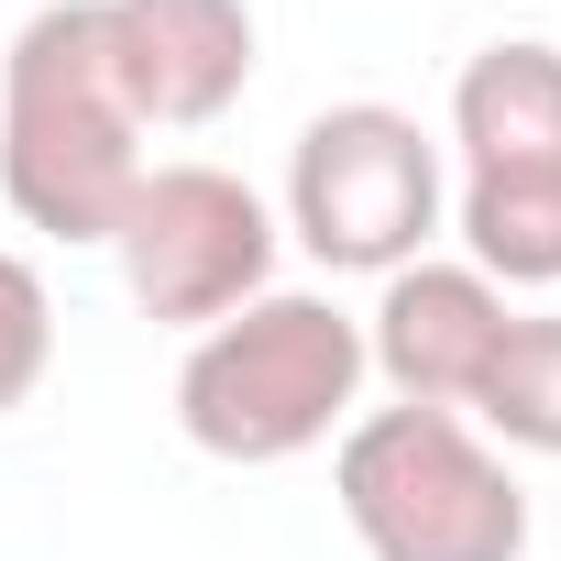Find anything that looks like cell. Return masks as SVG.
<instances>
[{"instance_id": "obj_1", "label": "cell", "mask_w": 561, "mask_h": 561, "mask_svg": "<svg viewBox=\"0 0 561 561\" xmlns=\"http://www.w3.org/2000/svg\"><path fill=\"white\" fill-rule=\"evenodd\" d=\"M144 165L154 154L122 100L100 0H45L0 56V198H12V220L45 242H111Z\"/></svg>"}, {"instance_id": "obj_2", "label": "cell", "mask_w": 561, "mask_h": 561, "mask_svg": "<svg viewBox=\"0 0 561 561\" xmlns=\"http://www.w3.org/2000/svg\"><path fill=\"white\" fill-rule=\"evenodd\" d=\"M364 320L320 287H264L253 309L209 320L176 364V430L209 462H298L364 419Z\"/></svg>"}, {"instance_id": "obj_3", "label": "cell", "mask_w": 561, "mask_h": 561, "mask_svg": "<svg viewBox=\"0 0 561 561\" xmlns=\"http://www.w3.org/2000/svg\"><path fill=\"white\" fill-rule=\"evenodd\" d=\"M331 495L364 561H528V484L462 408H364Z\"/></svg>"}, {"instance_id": "obj_4", "label": "cell", "mask_w": 561, "mask_h": 561, "mask_svg": "<svg viewBox=\"0 0 561 561\" xmlns=\"http://www.w3.org/2000/svg\"><path fill=\"white\" fill-rule=\"evenodd\" d=\"M275 231H298L309 264L331 275H397L451 231V165L397 100H331L298 154H287V209Z\"/></svg>"}, {"instance_id": "obj_5", "label": "cell", "mask_w": 561, "mask_h": 561, "mask_svg": "<svg viewBox=\"0 0 561 561\" xmlns=\"http://www.w3.org/2000/svg\"><path fill=\"white\" fill-rule=\"evenodd\" d=\"M275 242L287 231H275L264 187H242L231 165H198V154L187 165H144V187L111 220V264H122L133 309L187 331V342L275 287Z\"/></svg>"}, {"instance_id": "obj_6", "label": "cell", "mask_w": 561, "mask_h": 561, "mask_svg": "<svg viewBox=\"0 0 561 561\" xmlns=\"http://www.w3.org/2000/svg\"><path fill=\"white\" fill-rule=\"evenodd\" d=\"M506 287L473 275L462 253H419L397 275H375V309H364V364L397 386V408H462L506 342Z\"/></svg>"}, {"instance_id": "obj_7", "label": "cell", "mask_w": 561, "mask_h": 561, "mask_svg": "<svg viewBox=\"0 0 561 561\" xmlns=\"http://www.w3.org/2000/svg\"><path fill=\"white\" fill-rule=\"evenodd\" d=\"M100 34L144 133H209L253 89V12L242 0H100Z\"/></svg>"}, {"instance_id": "obj_8", "label": "cell", "mask_w": 561, "mask_h": 561, "mask_svg": "<svg viewBox=\"0 0 561 561\" xmlns=\"http://www.w3.org/2000/svg\"><path fill=\"white\" fill-rule=\"evenodd\" d=\"M451 154L462 176H550L561 165V45L506 34L451 78Z\"/></svg>"}, {"instance_id": "obj_9", "label": "cell", "mask_w": 561, "mask_h": 561, "mask_svg": "<svg viewBox=\"0 0 561 561\" xmlns=\"http://www.w3.org/2000/svg\"><path fill=\"white\" fill-rule=\"evenodd\" d=\"M451 242L495 287H561V165L550 176H451Z\"/></svg>"}, {"instance_id": "obj_10", "label": "cell", "mask_w": 561, "mask_h": 561, "mask_svg": "<svg viewBox=\"0 0 561 561\" xmlns=\"http://www.w3.org/2000/svg\"><path fill=\"white\" fill-rule=\"evenodd\" d=\"M462 419L495 440V451H539V462H561V320H506V342H495V364H484V386L462 397Z\"/></svg>"}, {"instance_id": "obj_11", "label": "cell", "mask_w": 561, "mask_h": 561, "mask_svg": "<svg viewBox=\"0 0 561 561\" xmlns=\"http://www.w3.org/2000/svg\"><path fill=\"white\" fill-rule=\"evenodd\" d=\"M56 375V287L34 253H0V419Z\"/></svg>"}]
</instances>
